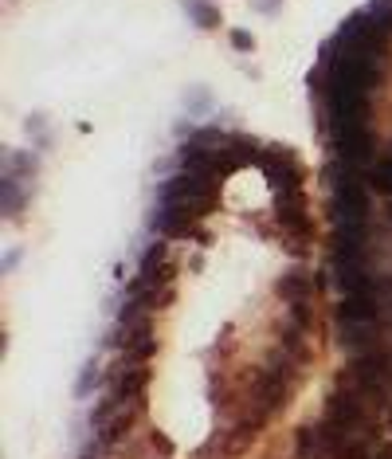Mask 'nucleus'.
<instances>
[{
	"mask_svg": "<svg viewBox=\"0 0 392 459\" xmlns=\"http://www.w3.org/2000/svg\"><path fill=\"white\" fill-rule=\"evenodd\" d=\"M334 150L345 169H361V165L373 161L377 142H373L369 126H345V130H334Z\"/></svg>",
	"mask_w": 392,
	"mask_h": 459,
	"instance_id": "nucleus-1",
	"label": "nucleus"
},
{
	"mask_svg": "<svg viewBox=\"0 0 392 459\" xmlns=\"http://www.w3.org/2000/svg\"><path fill=\"white\" fill-rule=\"evenodd\" d=\"M326 424L342 428V432L357 428L361 424V393H345V389L330 393V401H326Z\"/></svg>",
	"mask_w": 392,
	"mask_h": 459,
	"instance_id": "nucleus-2",
	"label": "nucleus"
},
{
	"mask_svg": "<svg viewBox=\"0 0 392 459\" xmlns=\"http://www.w3.org/2000/svg\"><path fill=\"white\" fill-rule=\"evenodd\" d=\"M263 173H267V181L279 192H287V189L298 185V161L290 158L287 150H267V153H263Z\"/></svg>",
	"mask_w": 392,
	"mask_h": 459,
	"instance_id": "nucleus-3",
	"label": "nucleus"
},
{
	"mask_svg": "<svg viewBox=\"0 0 392 459\" xmlns=\"http://www.w3.org/2000/svg\"><path fill=\"white\" fill-rule=\"evenodd\" d=\"M295 455L298 459H330V447L322 440V428L318 424H303L295 432Z\"/></svg>",
	"mask_w": 392,
	"mask_h": 459,
	"instance_id": "nucleus-4",
	"label": "nucleus"
},
{
	"mask_svg": "<svg viewBox=\"0 0 392 459\" xmlns=\"http://www.w3.org/2000/svg\"><path fill=\"white\" fill-rule=\"evenodd\" d=\"M279 295L290 302H306V275L303 271H290L279 279Z\"/></svg>",
	"mask_w": 392,
	"mask_h": 459,
	"instance_id": "nucleus-5",
	"label": "nucleus"
},
{
	"mask_svg": "<svg viewBox=\"0 0 392 459\" xmlns=\"http://www.w3.org/2000/svg\"><path fill=\"white\" fill-rule=\"evenodd\" d=\"M369 185L377 192H385V197H392V158L369 165Z\"/></svg>",
	"mask_w": 392,
	"mask_h": 459,
	"instance_id": "nucleus-6",
	"label": "nucleus"
},
{
	"mask_svg": "<svg viewBox=\"0 0 392 459\" xmlns=\"http://www.w3.org/2000/svg\"><path fill=\"white\" fill-rule=\"evenodd\" d=\"M373 20L385 27V32H392V0H380V4L373 8Z\"/></svg>",
	"mask_w": 392,
	"mask_h": 459,
	"instance_id": "nucleus-7",
	"label": "nucleus"
},
{
	"mask_svg": "<svg viewBox=\"0 0 392 459\" xmlns=\"http://www.w3.org/2000/svg\"><path fill=\"white\" fill-rule=\"evenodd\" d=\"M193 12H196V24H204V27H216V24H220V16H216L212 8H204V4H196Z\"/></svg>",
	"mask_w": 392,
	"mask_h": 459,
	"instance_id": "nucleus-8",
	"label": "nucleus"
},
{
	"mask_svg": "<svg viewBox=\"0 0 392 459\" xmlns=\"http://www.w3.org/2000/svg\"><path fill=\"white\" fill-rule=\"evenodd\" d=\"M232 43H235L240 51H251V48H255V40H251L248 32H232Z\"/></svg>",
	"mask_w": 392,
	"mask_h": 459,
	"instance_id": "nucleus-9",
	"label": "nucleus"
},
{
	"mask_svg": "<svg viewBox=\"0 0 392 459\" xmlns=\"http://www.w3.org/2000/svg\"><path fill=\"white\" fill-rule=\"evenodd\" d=\"M373 459H392V440H388V444H380L377 452H373Z\"/></svg>",
	"mask_w": 392,
	"mask_h": 459,
	"instance_id": "nucleus-10",
	"label": "nucleus"
},
{
	"mask_svg": "<svg viewBox=\"0 0 392 459\" xmlns=\"http://www.w3.org/2000/svg\"><path fill=\"white\" fill-rule=\"evenodd\" d=\"M388 216H392V197H388Z\"/></svg>",
	"mask_w": 392,
	"mask_h": 459,
	"instance_id": "nucleus-11",
	"label": "nucleus"
},
{
	"mask_svg": "<svg viewBox=\"0 0 392 459\" xmlns=\"http://www.w3.org/2000/svg\"><path fill=\"white\" fill-rule=\"evenodd\" d=\"M388 428H392V412H388Z\"/></svg>",
	"mask_w": 392,
	"mask_h": 459,
	"instance_id": "nucleus-12",
	"label": "nucleus"
},
{
	"mask_svg": "<svg viewBox=\"0 0 392 459\" xmlns=\"http://www.w3.org/2000/svg\"><path fill=\"white\" fill-rule=\"evenodd\" d=\"M388 158H392V145H388Z\"/></svg>",
	"mask_w": 392,
	"mask_h": 459,
	"instance_id": "nucleus-13",
	"label": "nucleus"
}]
</instances>
